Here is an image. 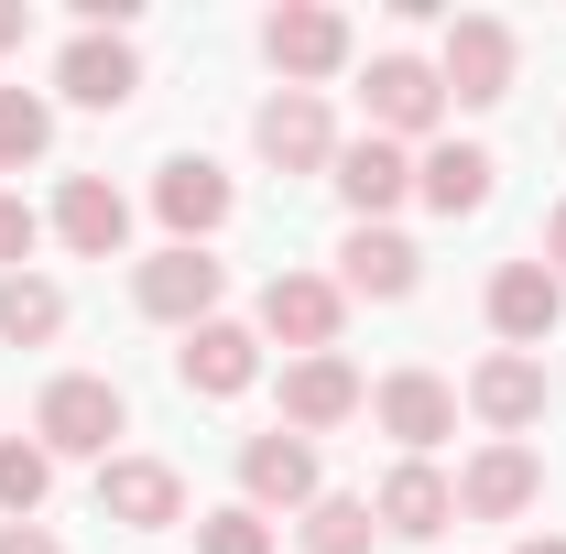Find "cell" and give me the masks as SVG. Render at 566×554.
<instances>
[{
  "instance_id": "obj_4",
  "label": "cell",
  "mask_w": 566,
  "mask_h": 554,
  "mask_svg": "<svg viewBox=\"0 0 566 554\" xmlns=\"http://www.w3.org/2000/svg\"><path fill=\"white\" fill-rule=\"evenodd\" d=\"M338 316H349V294L327 273H273L262 283V338H283L294 359H327L338 348Z\"/></svg>"
},
{
  "instance_id": "obj_21",
  "label": "cell",
  "mask_w": 566,
  "mask_h": 554,
  "mask_svg": "<svg viewBox=\"0 0 566 554\" xmlns=\"http://www.w3.org/2000/svg\"><path fill=\"white\" fill-rule=\"evenodd\" d=\"M338 294L403 305V294H415V239H403V228H349V239H338Z\"/></svg>"
},
{
  "instance_id": "obj_26",
  "label": "cell",
  "mask_w": 566,
  "mask_h": 554,
  "mask_svg": "<svg viewBox=\"0 0 566 554\" xmlns=\"http://www.w3.org/2000/svg\"><path fill=\"white\" fill-rule=\"evenodd\" d=\"M44 489H55V457L11 435V446H0V511H22V522H33V511H44Z\"/></svg>"
},
{
  "instance_id": "obj_30",
  "label": "cell",
  "mask_w": 566,
  "mask_h": 554,
  "mask_svg": "<svg viewBox=\"0 0 566 554\" xmlns=\"http://www.w3.org/2000/svg\"><path fill=\"white\" fill-rule=\"evenodd\" d=\"M22 33H33V11H22V0H0V55H22Z\"/></svg>"
},
{
  "instance_id": "obj_7",
  "label": "cell",
  "mask_w": 566,
  "mask_h": 554,
  "mask_svg": "<svg viewBox=\"0 0 566 554\" xmlns=\"http://www.w3.org/2000/svg\"><path fill=\"white\" fill-rule=\"evenodd\" d=\"M98 522H120V533H175V522H186V479H175L164 457H109V468H98Z\"/></svg>"
},
{
  "instance_id": "obj_27",
  "label": "cell",
  "mask_w": 566,
  "mask_h": 554,
  "mask_svg": "<svg viewBox=\"0 0 566 554\" xmlns=\"http://www.w3.org/2000/svg\"><path fill=\"white\" fill-rule=\"evenodd\" d=\"M197 554H273V522L240 500V511H208V533H197Z\"/></svg>"
},
{
  "instance_id": "obj_6",
  "label": "cell",
  "mask_w": 566,
  "mask_h": 554,
  "mask_svg": "<svg viewBox=\"0 0 566 554\" xmlns=\"http://www.w3.org/2000/svg\"><path fill=\"white\" fill-rule=\"evenodd\" d=\"M175 381H186L197 403H240V392L262 381V338L229 327V316H208V327H186V348H175Z\"/></svg>"
},
{
  "instance_id": "obj_19",
  "label": "cell",
  "mask_w": 566,
  "mask_h": 554,
  "mask_svg": "<svg viewBox=\"0 0 566 554\" xmlns=\"http://www.w3.org/2000/svg\"><path fill=\"white\" fill-rule=\"evenodd\" d=\"M491 185H501V163L480 152V141H436V152L415 163V196L436 217H480V207H491Z\"/></svg>"
},
{
  "instance_id": "obj_9",
  "label": "cell",
  "mask_w": 566,
  "mask_h": 554,
  "mask_svg": "<svg viewBox=\"0 0 566 554\" xmlns=\"http://www.w3.org/2000/svg\"><path fill=\"white\" fill-rule=\"evenodd\" d=\"M534 500H545V457L512 446V435H491V446L458 468V511H469V522H512V511H534Z\"/></svg>"
},
{
  "instance_id": "obj_11",
  "label": "cell",
  "mask_w": 566,
  "mask_h": 554,
  "mask_svg": "<svg viewBox=\"0 0 566 554\" xmlns=\"http://www.w3.org/2000/svg\"><path fill=\"white\" fill-rule=\"evenodd\" d=\"M251 141H262V163H273V174H316V163H338V131H327V98H316V87L262 98Z\"/></svg>"
},
{
  "instance_id": "obj_2",
  "label": "cell",
  "mask_w": 566,
  "mask_h": 554,
  "mask_svg": "<svg viewBox=\"0 0 566 554\" xmlns=\"http://www.w3.org/2000/svg\"><path fill=\"white\" fill-rule=\"evenodd\" d=\"M512 66H523L512 22H491V11H458V22H447V55H436V76H447V98H458V109H491V98H512Z\"/></svg>"
},
{
  "instance_id": "obj_17",
  "label": "cell",
  "mask_w": 566,
  "mask_h": 554,
  "mask_svg": "<svg viewBox=\"0 0 566 554\" xmlns=\"http://www.w3.org/2000/svg\"><path fill=\"white\" fill-rule=\"evenodd\" d=\"M55 87H66L76 109H132V87H142L132 33H76V44H66V66H55Z\"/></svg>"
},
{
  "instance_id": "obj_23",
  "label": "cell",
  "mask_w": 566,
  "mask_h": 554,
  "mask_svg": "<svg viewBox=\"0 0 566 554\" xmlns=\"http://www.w3.org/2000/svg\"><path fill=\"white\" fill-rule=\"evenodd\" d=\"M66 327V283L44 273H0V348H44Z\"/></svg>"
},
{
  "instance_id": "obj_8",
  "label": "cell",
  "mask_w": 566,
  "mask_h": 554,
  "mask_svg": "<svg viewBox=\"0 0 566 554\" xmlns=\"http://www.w3.org/2000/svg\"><path fill=\"white\" fill-rule=\"evenodd\" d=\"M370 131L381 141H415V131H436L447 120V76L424 66V55H370Z\"/></svg>"
},
{
  "instance_id": "obj_25",
  "label": "cell",
  "mask_w": 566,
  "mask_h": 554,
  "mask_svg": "<svg viewBox=\"0 0 566 554\" xmlns=\"http://www.w3.org/2000/svg\"><path fill=\"white\" fill-rule=\"evenodd\" d=\"M370 533H381V522H370V500H338V489L305 511V554H370Z\"/></svg>"
},
{
  "instance_id": "obj_14",
  "label": "cell",
  "mask_w": 566,
  "mask_h": 554,
  "mask_svg": "<svg viewBox=\"0 0 566 554\" xmlns=\"http://www.w3.org/2000/svg\"><path fill=\"white\" fill-rule=\"evenodd\" d=\"M240 489H251V511H316V500H327L305 435H251V446H240Z\"/></svg>"
},
{
  "instance_id": "obj_18",
  "label": "cell",
  "mask_w": 566,
  "mask_h": 554,
  "mask_svg": "<svg viewBox=\"0 0 566 554\" xmlns=\"http://www.w3.org/2000/svg\"><path fill=\"white\" fill-rule=\"evenodd\" d=\"M556 316H566V283L545 273V262H501V273H491V327L512 348H545Z\"/></svg>"
},
{
  "instance_id": "obj_13",
  "label": "cell",
  "mask_w": 566,
  "mask_h": 554,
  "mask_svg": "<svg viewBox=\"0 0 566 554\" xmlns=\"http://www.w3.org/2000/svg\"><path fill=\"white\" fill-rule=\"evenodd\" d=\"M55 239H66L76 262H120V239H132V196H120L109 174H66V196H55Z\"/></svg>"
},
{
  "instance_id": "obj_20",
  "label": "cell",
  "mask_w": 566,
  "mask_h": 554,
  "mask_svg": "<svg viewBox=\"0 0 566 554\" xmlns=\"http://www.w3.org/2000/svg\"><path fill=\"white\" fill-rule=\"evenodd\" d=\"M338 196L359 207V228H381V217L415 196V163H403V141H381V131L349 141V152H338Z\"/></svg>"
},
{
  "instance_id": "obj_29",
  "label": "cell",
  "mask_w": 566,
  "mask_h": 554,
  "mask_svg": "<svg viewBox=\"0 0 566 554\" xmlns=\"http://www.w3.org/2000/svg\"><path fill=\"white\" fill-rule=\"evenodd\" d=\"M0 554H66V544H55L44 522H0Z\"/></svg>"
},
{
  "instance_id": "obj_31",
  "label": "cell",
  "mask_w": 566,
  "mask_h": 554,
  "mask_svg": "<svg viewBox=\"0 0 566 554\" xmlns=\"http://www.w3.org/2000/svg\"><path fill=\"white\" fill-rule=\"evenodd\" d=\"M534 262H545V273H566V207L545 217V251H534Z\"/></svg>"
},
{
  "instance_id": "obj_1",
  "label": "cell",
  "mask_w": 566,
  "mask_h": 554,
  "mask_svg": "<svg viewBox=\"0 0 566 554\" xmlns=\"http://www.w3.org/2000/svg\"><path fill=\"white\" fill-rule=\"evenodd\" d=\"M120 424H132L120 381L66 370V381H44V403H33V446H44V457H98V468H109V435H120Z\"/></svg>"
},
{
  "instance_id": "obj_3",
  "label": "cell",
  "mask_w": 566,
  "mask_h": 554,
  "mask_svg": "<svg viewBox=\"0 0 566 554\" xmlns=\"http://www.w3.org/2000/svg\"><path fill=\"white\" fill-rule=\"evenodd\" d=\"M218 294H229V262L186 251V239H175V251H153V262L132 273V305L153 316V327H208V316H218Z\"/></svg>"
},
{
  "instance_id": "obj_32",
  "label": "cell",
  "mask_w": 566,
  "mask_h": 554,
  "mask_svg": "<svg viewBox=\"0 0 566 554\" xmlns=\"http://www.w3.org/2000/svg\"><path fill=\"white\" fill-rule=\"evenodd\" d=\"M512 554H566V544H556V533H534V544H512Z\"/></svg>"
},
{
  "instance_id": "obj_24",
  "label": "cell",
  "mask_w": 566,
  "mask_h": 554,
  "mask_svg": "<svg viewBox=\"0 0 566 554\" xmlns=\"http://www.w3.org/2000/svg\"><path fill=\"white\" fill-rule=\"evenodd\" d=\"M55 152V109L33 98V87H0V163L22 174V163H44Z\"/></svg>"
},
{
  "instance_id": "obj_5",
  "label": "cell",
  "mask_w": 566,
  "mask_h": 554,
  "mask_svg": "<svg viewBox=\"0 0 566 554\" xmlns=\"http://www.w3.org/2000/svg\"><path fill=\"white\" fill-rule=\"evenodd\" d=\"M262 55H273L294 87L338 76V66H349V11H327V0H283L273 22H262Z\"/></svg>"
},
{
  "instance_id": "obj_28",
  "label": "cell",
  "mask_w": 566,
  "mask_h": 554,
  "mask_svg": "<svg viewBox=\"0 0 566 554\" xmlns=\"http://www.w3.org/2000/svg\"><path fill=\"white\" fill-rule=\"evenodd\" d=\"M33 239H44V217L22 207V196H0V273H22V262H33Z\"/></svg>"
},
{
  "instance_id": "obj_16",
  "label": "cell",
  "mask_w": 566,
  "mask_h": 554,
  "mask_svg": "<svg viewBox=\"0 0 566 554\" xmlns=\"http://www.w3.org/2000/svg\"><path fill=\"white\" fill-rule=\"evenodd\" d=\"M370 414H381V435H392V446H436V435H458V392H447V381H436V370H392V381H381V392H370Z\"/></svg>"
},
{
  "instance_id": "obj_22",
  "label": "cell",
  "mask_w": 566,
  "mask_h": 554,
  "mask_svg": "<svg viewBox=\"0 0 566 554\" xmlns=\"http://www.w3.org/2000/svg\"><path fill=\"white\" fill-rule=\"evenodd\" d=\"M370 522H381V533H403V544H424V533H447V522H458V489L436 479L424 457H403V468L381 479V500H370Z\"/></svg>"
},
{
  "instance_id": "obj_15",
  "label": "cell",
  "mask_w": 566,
  "mask_h": 554,
  "mask_svg": "<svg viewBox=\"0 0 566 554\" xmlns=\"http://www.w3.org/2000/svg\"><path fill=\"white\" fill-rule=\"evenodd\" d=\"M359 403H370V392H359V370L338 359V348H327V359H294V370H283V424H294L305 446H316L327 424H349Z\"/></svg>"
},
{
  "instance_id": "obj_12",
  "label": "cell",
  "mask_w": 566,
  "mask_h": 554,
  "mask_svg": "<svg viewBox=\"0 0 566 554\" xmlns=\"http://www.w3.org/2000/svg\"><path fill=\"white\" fill-rule=\"evenodd\" d=\"M153 207H164V228H175L186 251H208V228H229L240 196H229V174H218L208 152H175V163L153 174Z\"/></svg>"
},
{
  "instance_id": "obj_10",
  "label": "cell",
  "mask_w": 566,
  "mask_h": 554,
  "mask_svg": "<svg viewBox=\"0 0 566 554\" xmlns=\"http://www.w3.org/2000/svg\"><path fill=\"white\" fill-rule=\"evenodd\" d=\"M545 403H556L545 392V359H523V348H491L469 370V414L491 424V435H512V446H523V424H545Z\"/></svg>"
}]
</instances>
